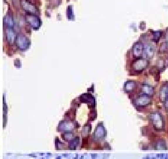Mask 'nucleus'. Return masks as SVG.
<instances>
[{
  "label": "nucleus",
  "instance_id": "obj_5",
  "mask_svg": "<svg viewBox=\"0 0 168 159\" xmlns=\"http://www.w3.org/2000/svg\"><path fill=\"white\" fill-rule=\"evenodd\" d=\"M151 102V99L147 95H142L138 97L135 100V103L138 105L144 106L148 105Z\"/></svg>",
  "mask_w": 168,
  "mask_h": 159
},
{
  "label": "nucleus",
  "instance_id": "obj_11",
  "mask_svg": "<svg viewBox=\"0 0 168 159\" xmlns=\"http://www.w3.org/2000/svg\"><path fill=\"white\" fill-rule=\"evenodd\" d=\"M144 49H145V53L147 57L151 58L153 57L155 52L153 48L151 45H145Z\"/></svg>",
  "mask_w": 168,
  "mask_h": 159
},
{
  "label": "nucleus",
  "instance_id": "obj_12",
  "mask_svg": "<svg viewBox=\"0 0 168 159\" xmlns=\"http://www.w3.org/2000/svg\"><path fill=\"white\" fill-rule=\"evenodd\" d=\"M135 83L133 81H127L124 85V89L127 92L132 91L135 89Z\"/></svg>",
  "mask_w": 168,
  "mask_h": 159
},
{
  "label": "nucleus",
  "instance_id": "obj_13",
  "mask_svg": "<svg viewBox=\"0 0 168 159\" xmlns=\"http://www.w3.org/2000/svg\"><path fill=\"white\" fill-rule=\"evenodd\" d=\"M4 23L6 25H8L9 28H11L14 25L13 18L9 15L5 16V18H4Z\"/></svg>",
  "mask_w": 168,
  "mask_h": 159
},
{
  "label": "nucleus",
  "instance_id": "obj_9",
  "mask_svg": "<svg viewBox=\"0 0 168 159\" xmlns=\"http://www.w3.org/2000/svg\"><path fill=\"white\" fill-rule=\"evenodd\" d=\"M142 91L145 95H147V96L152 95L155 92L154 88L148 84H145L142 86Z\"/></svg>",
  "mask_w": 168,
  "mask_h": 159
},
{
  "label": "nucleus",
  "instance_id": "obj_8",
  "mask_svg": "<svg viewBox=\"0 0 168 159\" xmlns=\"http://www.w3.org/2000/svg\"><path fill=\"white\" fill-rule=\"evenodd\" d=\"M159 97L162 101H165L168 99V86H163L161 88Z\"/></svg>",
  "mask_w": 168,
  "mask_h": 159
},
{
  "label": "nucleus",
  "instance_id": "obj_14",
  "mask_svg": "<svg viewBox=\"0 0 168 159\" xmlns=\"http://www.w3.org/2000/svg\"><path fill=\"white\" fill-rule=\"evenodd\" d=\"M67 16L68 18L72 19L74 18V13L73 11L72 6V5H69L67 8Z\"/></svg>",
  "mask_w": 168,
  "mask_h": 159
},
{
  "label": "nucleus",
  "instance_id": "obj_2",
  "mask_svg": "<svg viewBox=\"0 0 168 159\" xmlns=\"http://www.w3.org/2000/svg\"><path fill=\"white\" fill-rule=\"evenodd\" d=\"M26 20L30 26L35 29L38 28L41 25V20L39 17L32 14L26 16Z\"/></svg>",
  "mask_w": 168,
  "mask_h": 159
},
{
  "label": "nucleus",
  "instance_id": "obj_4",
  "mask_svg": "<svg viewBox=\"0 0 168 159\" xmlns=\"http://www.w3.org/2000/svg\"><path fill=\"white\" fill-rule=\"evenodd\" d=\"M148 62L147 60L143 58L138 59L133 63L132 67L135 70L141 71L147 66Z\"/></svg>",
  "mask_w": 168,
  "mask_h": 159
},
{
  "label": "nucleus",
  "instance_id": "obj_7",
  "mask_svg": "<svg viewBox=\"0 0 168 159\" xmlns=\"http://www.w3.org/2000/svg\"><path fill=\"white\" fill-rule=\"evenodd\" d=\"M143 50V45L140 43H137L133 48V53L135 57H140L142 54Z\"/></svg>",
  "mask_w": 168,
  "mask_h": 159
},
{
  "label": "nucleus",
  "instance_id": "obj_15",
  "mask_svg": "<svg viewBox=\"0 0 168 159\" xmlns=\"http://www.w3.org/2000/svg\"><path fill=\"white\" fill-rule=\"evenodd\" d=\"M164 106L166 107V109H168V99L164 101Z\"/></svg>",
  "mask_w": 168,
  "mask_h": 159
},
{
  "label": "nucleus",
  "instance_id": "obj_3",
  "mask_svg": "<svg viewBox=\"0 0 168 159\" xmlns=\"http://www.w3.org/2000/svg\"><path fill=\"white\" fill-rule=\"evenodd\" d=\"M21 6L24 11L30 14L35 13L37 12V8L32 3L28 0H21Z\"/></svg>",
  "mask_w": 168,
  "mask_h": 159
},
{
  "label": "nucleus",
  "instance_id": "obj_1",
  "mask_svg": "<svg viewBox=\"0 0 168 159\" xmlns=\"http://www.w3.org/2000/svg\"><path fill=\"white\" fill-rule=\"evenodd\" d=\"M16 42L18 47L21 50L26 49L29 45V40L23 34H18L16 37Z\"/></svg>",
  "mask_w": 168,
  "mask_h": 159
},
{
  "label": "nucleus",
  "instance_id": "obj_6",
  "mask_svg": "<svg viewBox=\"0 0 168 159\" xmlns=\"http://www.w3.org/2000/svg\"><path fill=\"white\" fill-rule=\"evenodd\" d=\"M6 37L9 42L11 43H13L16 39L15 32L10 28L6 30Z\"/></svg>",
  "mask_w": 168,
  "mask_h": 159
},
{
  "label": "nucleus",
  "instance_id": "obj_10",
  "mask_svg": "<svg viewBox=\"0 0 168 159\" xmlns=\"http://www.w3.org/2000/svg\"><path fill=\"white\" fill-rule=\"evenodd\" d=\"M152 117L153 121H154L155 122L156 125H158V126L162 125V118H161L160 115L158 114V113H155L152 114V117Z\"/></svg>",
  "mask_w": 168,
  "mask_h": 159
}]
</instances>
